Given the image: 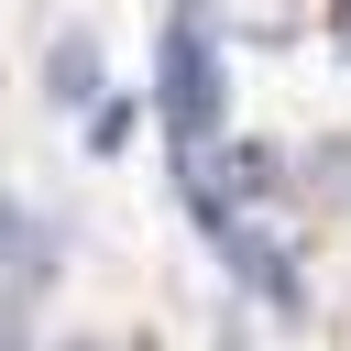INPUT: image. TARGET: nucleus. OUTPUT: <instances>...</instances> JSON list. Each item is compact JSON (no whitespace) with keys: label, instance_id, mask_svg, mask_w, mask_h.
<instances>
[{"label":"nucleus","instance_id":"6e6552de","mask_svg":"<svg viewBox=\"0 0 351 351\" xmlns=\"http://www.w3.org/2000/svg\"><path fill=\"white\" fill-rule=\"evenodd\" d=\"M77 351H99V340H77Z\"/></svg>","mask_w":351,"mask_h":351},{"label":"nucleus","instance_id":"20e7f679","mask_svg":"<svg viewBox=\"0 0 351 351\" xmlns=\"http://www.w3.org/2000/svg\"><path fill=\"white\" fill-rule=\"evenodd\" d=\"M88 143L121 154V143H132V99H88Z\"/></svg>","mask_w":351,"mask_h":351},{"label":"nucleus","instance_id":"39448f33","mask_svg":"<svg viewBox=\"0 0 351 351\" xmlns=\"http://www.w3.org/2000/svg\"><path fill=\"white\" fill-rule=\"evenodd\" d=\"M0 351H33V340H22V329H0Z\"/></svg>","mask_w":351,"mask_h":351},{"label":"nucleus","instance_id":"423d86ee","mask_svg":"<svg viewBox=\"0 0 351 351\" xmlns=\"http://www.w3.org/2000/svg\"><path fill=\"white\" fill-rule=\"evenodd\" d=\"M219 351H252V340H241V329H230V340H219Z\"/></svg>","mask_w":351,"mask_h":351},{"label":"nucleus","instance_id":"7ed1b4c3","mask_svg":"<svg viewBox=\"0 0 351 351\" xmlns=\"http://www.w3.org/2000/svg\"><path fill=\"white\" fill-rule=\"evenodd\" d=\"M44 99H55V110H88V99H99V44H88V33H55V55H44Z\"/></svg>","mask_w":351,"mask_h":351},{"label":"nucleus","instance_id":"f03ea898","mask_svg":"<svg viewBox=\"0 0 351 351\" xmlns=\"http://www.w3.org/2000/svg\"><path fill=\"white\" fill-rule=\"evenodd\" d=\"M0 274H11V296H33L55 274V219H33L22 197H0Z\"/></svg>","mask_w":351,"mask_h":351},{"label":"nucleus","instance_id":"f257e3e1","mask_svg":"<svg viewBox=\"0 0 351 351\" xmlns=\"http://www.w3.org/2000/svg\"><path fill=\"white\" fill-rule=\"evenodd\" d=\"M154 110L176 132V154H197L219 132V44H208V11H176L165 22V55H154Z\"/></svg>","mask_w":351,"mask_h":351},{"label":"nucleus","instance_id":"0eeeda50","mask_svg":"<svg viewBox=\"0 0 351 351\" xmlns=\"http://www.w3.org/2000/svg\"><path fill=\"white\" fill-rule=\"evenodd\" d=\"M340 33H351V0H340Z\"/></svg>","mask_w":351,"mask_h":351}]
</instances>
